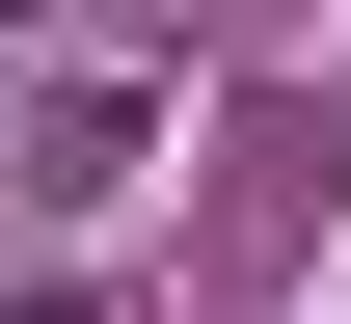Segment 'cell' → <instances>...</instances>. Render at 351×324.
<instances>
[{
	"mask_svg": "<svg viewBox=\"0 0 351 324\" xmlns=\"http://www.w3.org/2000/svg\"><path fill=\"white\" fill-rule=\"evenodd\" d=\"M27 324H82V297H27Z\"/></svg>",
	"mask_w": 351,
	"mask_h": 324,
	"instance_id": "cell-2",
	"label": "cell"
},
{
	"mask_svg": "<svg viewBox=\"0 0 351 324\" xmlns=\"http://www.w3.org/2000/svg\"><path fill=\"white\" fill-rule=\"evenodd\" d=\"M0 27H27V0H0Z\"/></svg>",
	"mask_w": 351,
	"mask_h": 324,
	"instance_id": "cell-3",
	"label": "cell"
},
{
	"mask_svg": "<svg viewBox=\"0 0 351 324\" xmlns=\"http://www.w3.org/2000/svg\"><path fill=\"white\" fill-rule=\"evenodd\" d=\"M135 162H162V82H54L27 108V189H135Z\"/></svg>",
	"mask_w": 351,
	"mask_h": 324,
	"instance_id": "cell-1",
	"label": "cell"
}]
</instances>
